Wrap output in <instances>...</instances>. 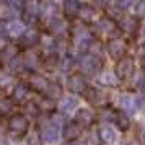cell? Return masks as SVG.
Masks as SVG:
<instances>
[{
	"instance_id": "1",
	"label": "cell",
	"mask_w": 145,
	"mask_h": 145,
	"mask_svg": "<svg viewBox=\"0 0 145 145\" xmlns=\"http://www.w3.org/2000/svg\"><path fill=\"white\" fill-rule=\"evenodd\" d=\"M60 135V122L56 121V118H51L49 121H46L41 125L39 129V137L42 142L46 144H56L59 140Z\"/></svg>"
},
{
	"instance_id": "2",
	"label": "cell",
	"mask_w": 145,
	"mask_h": 145,
	"mask_svg": "<svg viewBox=\"0 0 145 145\" xmlns=\"http://www.w3.org/2000/svg\"><path fill=\"white\" fill-rule=\"evenodd\" d=\"M80 70L85 73V75H96V73L101 70L103 67V62L98 56H93V54H88V56H83L80 59Z\"/></svg>"
},
{
	"instance_id": "3",
	"label": "cell",
	"mask_w": 145,
	"mask_h": 145,
	"mask_svg": "<svg viewBox=\"0 0 145 145\" xmlns=\"http://www.w3.org/2000/svg\"><path fill=\"white\" fill-rule=\"evenodd\" d=\"M134 60L131 57H121L118 59V64H116V77L119 80H127L134 75Z\"/></svg>"
},
{
	"instance_id": "4",
	"label": "cell",
	"mask_w": 145,
	"mask_h": 145,
	"mask_svg": "<svg viewBox=\"0 0 145 145\" xmlns=\"http://www.w3.org/2000/svg\"><path fill=\"white\" fill-rule=\"evenodd\" d=\"M28 127H29V122L21 114L12 116V118L8 119V131L12 132V134H15V135H23L28 131Z\"/></svg>"
},
{
	"instance_id": "5",
	"label": "cell",
	"mask_w": 145,
	"mask_h": 145,
	"mask_svg": "<svg viewBox=\"0 0 145 145\" xmlns=\"http://www.w3.org/2000/svg\"><path fill=\"white\" fill-rule=\"evenodd\" d=\"M23 16L29 23L39 18V2L38 0H23Z\"/></svg>"
},
{
	"instance_id": "6",
	"label": "cell",
	"mask_w": 145,
	"mask_h": 145,
	"mask_svg": "<svg viewBox=\"0 0 145 145\" xmlns=\"http://www.w3.org/2000/svg\"><path fill=\"white\" fill-rule=\"evenodd\" d=\"M125 52H127V44L122 39L114 38V39H111L108 42V54L112 59H121V57L125 56Z\"/></svg>"
},
{
	"instance_id": "7",
	"label": "cell",
	"mask_w": 145,
	"mask_h": 145,
	"mask_svg": "<svg viewBox=\"0 0 145 145\" xmlns=\"http://www.w3.org/2000/svg\"><path fill=\"white\" fill-rule=\"evenodd\" d=\"M18 39H20V44L23 47H33L39 42L41 36H39V31H36L34 28H28L20 34Z\"/></svg>"
},
{
	"instance_id": "8",
	"label": "cell",
	"mask_w": 145,
	"mask_h": 145,
	"mask_svg": "<svg viewBox=\"0 0 145 145\" xmlns=\"http://www.w3.org/2000/svg\"><path fill=\"white\" fill-rule=\"evenodd\" d=\"M119 106H121V109L122 112H127V114H135L138 111V99L131 96V95H122L121 98H119Z\"/></svg>"
},
{
	"instance_id": "9",
	"label": "cell",
	"mask_w": 145,
	"mask_h": 145,
	"mask_svg": "<svg viewBox=\"0 0 145 145\" xmlns=\"http://www.w3.org/2000/svg\"><path fill=\"white\" fill-rule=\"evenodd\" d=\"M67 85H69V90L72 93H83L86 90V80L83 78L82 73H73L69 77Z\"/></svg>"
},
{
	"instance_id": "10",
	"label": "cell",
	"mask_w": 145,
	"mask_h": 145,
	"mask_svg": "<svg viewBox=\"0 0 145 145\" xmlns=\"http://www.w3.org/2000/svg\"><path fill=\"white\" fill-rule=\"evenodd\" d=\"M47 86H49V80H47L46 77H42L39 73H31V75H29V88H31V90L44 95L46 90H47Z\"/></svg>"
},
{
	"instance_id": "11",
	"label": "cell",
	"mask_w": 145,
	"mask_h": 145,
	"mask_svg": "<svg viewBox=\"0 0 145 145\" xmlns=\"http://www.w3.org/2000/svg\"><path fill=\"white\" fill-rule=\"evenodd\" d=\"M47 29L54 36H64L67 33V23L59 16H52V18L47 20Z\"/></svg>"
},
{
	"instance_id": "12",
	"label": "cell",
	"mask_w": 145,
	"mask_h": 145,
	"mask_svg": "<svg viewBox=\"0 0 145 145\" xmlns=\"http://www.w3.org/2000/svg\"><path fill=\"white\" fill-rule=\"evenodd\" d=\"M83 95L88 99V103H91L95 106H99V105H105L106 103V93H103L98 88H88L86 86V90L83 91Z\"/></svg>"
},
{
	"instance_id": "13",
	"label": "cell",
	"mask_w": 145,
	"mask_h": 145,
	"mask_svg": "<svg viewBox=\"0 0 145 145\" xmlns=\"http://www.w3.org/2000/svg\"><path fill=\"white\" fill-rule=\"evenodd\" d=\"M96 28H98V31H101L103 34H106V36H112V34L118 33V25L114 23V20H111V18H101V20L96 23Z\"/></svg>"
},
{
	"instance_id": "14",
	"label": "cell",
	"mask_w": 145,
	"mask_h": 145,
	"mask_svg": "<svg viewBox=\"0 0 145 145\" xmlns=\"http://www.w3.org/2000/svg\"><path fill=\"white\" fill-rule=\"evenodd\" d=\"M80 134H82V127H80L75 121H70V122L64 124L62 135H64L65 140H75V138L80 137Z\"/></svg>"
},
{
	"instance_id": "15",
	"label": "cell",
	"mask_w": 145,
	"mask_h": 145,
	"mask_svg": "<svg viewBox=\"0 0 145 145\" xmlns=\"http://www.w3.org/2000/svg\"><path fill=\"white\" fill-rule=\"evenodd\" d=\"M3 31L7 33L8 38H20V34L25 31V28H23V23L16 20H12L8 21L7 25H3Z\"/></svg>"
},
{
	"instance_id": "16",
	"label": "cell",
	"mask_w": 145,
	"mask_h": 145,
	"mask_svg": "<svg viewBox=\"0 0 145 145\" xmlns=\"http://www.w3.org/2000/svg\"><path fill=\"white\" fill-rule=\"evenodd\" d=\"M93 119H95V116H93V112L90 111V109H80V111L75 114V122H77L82 129L91 125Z\"/></svg>"
},
{
	"instance_id": "17",
	"label": "cell",
	"mask_w": 145,
	"mask_h": 145,
	"mask_svg": "<svg viewBox=\"0 0 145 145\" xmlns=\"http://www.w3.org/2000/svg\"><path fill=\"white\" fill-rule=\"evenodd\" d=\"M99 138H101V142L106 145H111L116 142V138H118V135H116V132H114V129L112 127H109V125H105V127H101L99 129Z\"/></svg>"
},
{
	"instance_id": "18",
	"label": "cell",
	"mask_w": 145,
	"mask_h": 145,
	"mask_svg": "<svg viewBox=\"0 0 145 145\" xmlns=\"http://www.w3.org/2000/svg\"><path fill=\"white\" fill-rule=\"evenodd\" d=\"M28 98H29V88L26 85L20 83V85H16L13 88V95H12V99L13 101L21 103V101H26Z\"/></svg>"
},
{
	"instance_id": "19",
	"label": "cell",
	"mask_w": 145,
	"mask_h": 145,
	"mask_svg": "<svg viewBox=\"0 0 145 145\" xmlns=\"http://www.w3.org/2000/svg\"><path fill=\"white\" fill-rule=\"evenodd\" d=\"M78 106V101L77 98H73V96H64V98L60 99V111L65 112V114H70L72 111H75V108Z\"/></svg>"
},
{
	"instance_id": "20",
	"label": "cell",
	"mask_w": 145,
	"mask_h": 145,
	"mask_svg": "<svg viewBox=\"0 0 145 145\" xmlns=\"http://www.w3.org/2000/svg\"><path fill=\"white\" fill-rule=\"evenodd\" d=\"M118 28H121V29L125 31V33L132 34V33H135V31H137V21L134 20L132 16H122L121 21H119Z\"/></svg>"
},
{
	"instance_id": "21",
	"label": "cell",
	"mask_w": 145,
	"mask_h": 145,
	"mask_svg": "<svg viewBox=\"0 0 145 145\" xmlns=\"http://www.w3.org/2000/svg\"><path fill=\"white\" fill-rule=\"evenodd\" d=\"M75 41L78 46H90V42L93 41V36L90 31H86L85 28H78L75 31Z\"/></svg>"
},
{
	"instance_id": "22",
	"label": "cell",
	"mask_w": 145,
	"mask_h": 145,
	"mask_svg": "<svg viewBox=\"0 0 145 145\" xmlns=\"http://www.w3.org/2000/svg\"><path fill=\"white\" fill-rule=\"evenodd\" d=\"M64 13L69 16V18H75L77 13H78V8H80V2L78 0H64Z\"/></svg>"
},
{
	"instance_id": "23",
	"label": "cell",
	"mask_w": 145,
	"mask_h": 145,
	"mask_svg": "<svg viewBox=\"0 0 145 145\" xmlns=\"http://www.w3.org/2000/svg\"><path fill=\"white\" fill-rule=\"evenodd\" d=\"M39 15H44L47 18H52L57 15V7L54 5L51 0H44L42 3H39Z\"/></svg>"
},
{
	"instance_id": "24",
	"label": "cell",
	"mask_w": 145,
	"mask_h": 145,
	"mask_svg": "<svg viewBox=\"0 0 145 145\" xmlns=\"http://www.w3.org/2000/svg\"><path fill=\"white\" fill-rule=\"evenodd\" d=\"M77 16H78L82 21L90 23V21H93V18H95V8L90 7V5H80Z\"/></svg>"
},
{
	"instance_id": "25",
	"label": "cell",
	"mask_w": 145,
	"mask_h": 145,
	"mask_svg": "<svg viewBox=\"0 0 145 145\" xmlns=\"http://www.w3.org/2000/svg\"><path fill=\"white\" fill-rule=\"evenodd\" d=\"M112 122H116L121 131H127L129 129V125H131V119L127 118V114L125 112H116V116H114V121Z\"/></svg>"
},
{
	"instance_id": "26",
	"label": "cell",
	"mask_w": 145,
	"mask_h": 145,
	"mask_svg": "<svg viewBox=\"0 0 145 145\" xmlns=\"http://www.w3.org/2000/svg\"><path fill=\"white\" fill-rule=\"evenodd\" d=\"M15 101L12 98H0V116H8L13 111Z\"/></svg>"
},
{
	"instance_id": "27",
	"label": "cell",
	"mask_w": 145,
	"mask_h": 145,
	"mask_svg": "<svg viewBox=\"0 0 145 145\" xmlns=\"http://www.w3.org/2000/svg\"><path fill=\"white\" fill-rule=\"evenodd\" d=\"M99 83H103L106 86H111V88H116L119 85V78L114 77L112 73H101L99 75Z\"/></svg>"
},
{
	"instance_id": "28",
	"label": "cell",
	"mask_w": 145,
	"mask_h": 145,
	"mask_svg": "<svg viewBox=\"0 0 145 145\" xmlns=\"http://www.w3.org/2000/svg\"><path fill=\"white\" fill-rule=\"evenodd\" d=\"M44 95L51 99L60 98V96H62V88H60L59 83H51V82H49V86H47V90H46Z\"/></svg>"
},
{
	"instance_id": "29",
	"label": "cell",
	"mask_w": 145,
	"mask_h": 145,
	"mask_svg": "<svg viewBox=\"0 0 145 145\" xmlns=\"http://www.w3.org/2000/svg\"><path fill=\"white\" fill-rule=\"evenodd\" d=\"M8 67L12 72H21L25 69V62H23V57L21 56H13L12 59L8 60Z\"/></svg>"
},
{
	"instance_id": "30",
	"label": "cell",
	"mask_w": 145,
	"mask_h": 145,
	"mask_svg": "<svg viewBox=\"0 0 145 145\" xmlns=\"http://www.w3.org/2000/svg\"><path fill=\"white\" fill-rule=\"evenodd\" d=\"M114 116H116V111L111 109V108H103L101 112H99V118L103 121H114Z\"/></svg>"
},
{
	"instance_id": "31",
	"label": "cell",
	"mask_w": 145,
	"mask_h": 145,
	"mask_svg": "<svg viewBox=\"0 0 145 145\" xmlns=\"http://www.w3.org/2000/svg\"><path fill=\"white\" fill-rule=\"evenodd\" d=\"M13 56H16V49H15L13 46H3V49H2V57H5V60H10Z\"/></svg>"
},
{
	"instance_id": "32",
	"label": "cell",
	"mask_w": 145,
	"mask_h": 145,
	"mask_svg": "<svg viewBox=\"0 0 145 145\" xmlns=\"http://www.w3.org/2000/svg\"><path fill=\"white\" fill-rule=\"evenodd\" d=\"M23 62H25V67L26 69H36V57H34L33 54H29V56H26V57H23Z\"/></svg>"
},
{
	"instance_id": "33",
	"label": "cell",
	"mask_w": 145,
	"mask_h": 145,
	"mask_svg": "<svg viewBox=\"0 0 145 145\" xmlns=\"http://www.w3.org/2000/svg\"><path fill=\"white\" fill-rule=\"evenodd\" d=\"M134 5V0H116V7L119 10H127Z\"/></svg>"
},
{
	"instance_id": "34",
	"label": "cell",
	"mask_w": 145,
	"mask_h": 145,
	"mask_svg": "<svg viewBox=\"0 0 145 145\" xmlns=\"http://www.w3.org/2000/svg\"><path fill=\"white\" fill-rule=\"evenodd\" d=\"M135 15L137 18H145V0H140L135 7Z\"/></svg>"
},
{
	"instance_id": "35",
	"label": "cell",
	"mask_w": 145,
	"mask_h": 145,
	"mask_svg": "<svg viewBox=\"0 0 145 145\" xmlns=\"http://www.w3.org/2000/svg\"><path fill=\"white\" fill-rule=\"evenodd\" d=\"M137 57L140 59V62L145 65V44L138 46V49H137Z\"/></svg>"
},
{
	"instance_id": "36",
	"label": "cell",
	"mask_w": 145,
	"mask_h": 145,
	"mask_svg": "<svg viewBox=\"0 0 145 145\" xmlns=\"http://www.w3.org/2000/svg\"><path fill=\"white\" fill-rule=\"evenodd\" d=\"M95 2H98L99 5H106V3H108L109 0H95Z\"/></svg>"
},
{
	"instance_id": "37",
	"label": "cell",
	"mask_w": 145,
	"mask_h": 145,
	"mask_svg": "<svg viewBox=\"0 0 145 145\" xmlns=\"http://www.w3.org/2000/svg\"><path fill=\"white\" fill-rule=\"evenodd\" d=\"M0 145H8V142H5V140H2V138H0Z\"/></svg>"
},
{
	"instance_id": "38",
	"label": "cell",
	"mask_w": 145,
	"mask_h": 145,
	"mask_svg": "<svg viewBox=\"0 0 145 145\" xmlns=\"http://www.w3.org/2000/svg\"><path fill=\"white\" fill-rule=\"evenodd\" d=\"M142 140L145 142V129H144V132H142Z\"/></svg>"
},
{
	"instance_id": "39",
	"label": "cell",
	"mask_w": 145,
	"mask_h": 145,
	"mask_svg": "<svg viewBox=\"0 0 145 145\" xmlns=\"http://www.w3.org/2000/svg\"><path fill=\"white\" fill-rule=\"evenodd\" d=\"M0 31H3V23L0 21Z\"/></svg>"
},
{
	"instance_id": "40",
	"label": "cell",
	"mask_w": 145,
	"mask_h": 145,
	"mask_svg": "<svg viewBox=\"0 0 145 145\" xmlns=\"http://www.w3.org/2000/svg\"><path fill=\"white\" fill-rule=\"evenodd\" d=\"M73 145H86V144H83V142H82V144H80V142H78V144H73Z\"/></svg>"
},
{
	"instance_id": "41",
	"label": "cell",
	"mask_w": 145,
	"mask_h": 145,
	"mask_svg": "<svg viewBox=\"0 0 145 145\" xmlns=\"http://www.w3.org/2000/svg\"><path fill=\"white\" fill-rule=\"evenodd\" d=\"M0 46H5V42H3V44H2V38H0Z\"/></svg>"
},
{
	"instance_id": "42",
	"label": "cell",
	"mask_w": 145,
	"mask_h": 145,
	"mask_svg": "<svg viewBox=\"0 0 145 145\" xmlns=\"http://www.w3.org/2000/svg\"><path fill=\"white\" fill-rule=\"evenodd\" d=\"M144 36H145V28H144Z\"/></svg>"
},
{
	"instance_id": "43",
	"label": "cell",
	"mask_w": 145,
	"mask_h": 145,
	"mask_svg": "<svg viewBox=\"0 0 145 145\" xmlns=\"http://www.w3.org/2000/svg\"><path fill=\"white\" fill-rule=\"evenodd\" d=\"M125 145H134V144H125Z\"/></svg>"
}]
</instances>
